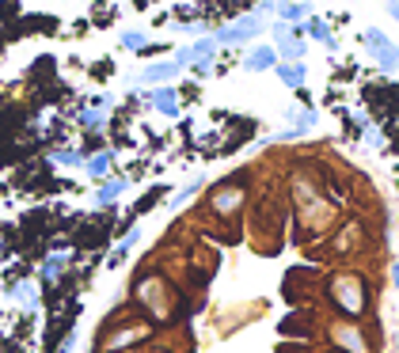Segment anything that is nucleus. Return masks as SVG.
Returning <instances> with one entry per match:
<instances>
[{
  "mask_svg": "<svg viewBox=\"0 0 399 353\" xmlns=\"http://www.w3.org/2000/svg\"><path fill=\"white\" fill-rule=\"evenodd\" d=\"M388 12H392V20L399 23V0H388Z\"/></svg>",
  "mask_w": 399,
  "mask_h": 353,
  "instance_id": "nucleus-27",
  "label": "nucleus"
},
{
  "mask_svg": "<svg viewBox=\"0 0 399 353\" xmlns=\"http://www.w3.org/2000/svg\"><path fill=\"white\" fill-rule=\"evenodd\" d=\"M255 12H259V15H263V20H270V15L277 12V0H263V4H259V8H255Z\"/></svg>",
  "mask_w": 399,
  "mask_h": 353,
  "instance_id": "nucleus-26",
  "label": "nucleus"
},
{
  "mask_svg": "<svg viewBox=\"0 0 399 353\" xmlns=\"http://www.w3.org/2000/svg\"><path fill=\"white\" fill-rule=\"evenodd\" d=\"M361 42H365V50L373 53V61L380 69H399V46L388 42V34L380 31V27H369V31L361 34Z\"/></svg>",
  "mask_w": 399,
  "mask_h": 353,
  "instance_id": "nucleus-4",
  "label": "nucleus"
},
{
  "mask_svg": "<svg viewBox=\"0 0 399 353\" xmlns=\"http://www.w3.org/2000/svg\"><path fill=\"white\" fill-rule=\"evenodd\" d=\"M8 296H12L15 304H23L27 312L39 308V289H34V281H15V285H8Z\"/></svg>",
  "mask_w": 399,
  "mask_h": 353,
  "instance_id": "nucleus-16",
  "label": "nucleus"
},
{
  "mask_svg": "<svg viewBox=\"0 0 399 353\" xmlns=\"http://www.w3.org/2000/svg\"><path fill=\"white\" fill-rule=\"evenodd\" d=\"M392 281L399 285V266H392Z\"/></svg>",
  "mask_w": 399,
  "mask_h": 353,
  "instance_id": "nucleus-28",
  "label": "nucleus"
},
{
  "mask_svg": "<svg viewBox=\"0 0 399 353\" xmlns=\"http://www.w3.org/2000/svg\"><path fill=\"white\" fill-rule=\"evenodd\" d=\"M289 122L301 129V133H308V129L320 122V118H315V110H289Z\"/></svg>",
  "mask_w": 399,
  "mask_h": 353,
  "instance_id": "nucleus-22",
  "label": "nucleus"
},
{
  "mask_svg": "<svg viewBox=\"0 0 399 353\" xmlns=\"http://www.w3.org/2000/svg\"><path fill=\"white\" fill-rule=\"evenodd\" d=\"M308 15H312V4H277V20L289 23V27L304 23Z\"/></svg>",
  "mask_w": 399,
  "mask_h": 353,
  "instance_id": "nucleus-19",
  "label": "nucleus"
},
{
  "mask_svg": "<svg viewBox=\"0 0 399 353\" xmlns=\"http://www.w3.org/2000/svg\"><path fill=\"white\" fill-rule=\"evenodd\" d=\"M304 31H308L312 39L323 46V50H331V53L339 50V39H335V34H331V27L323 23V20H315V15H308V20H304Z\"/></svg>",
  "mask_w": 399,
  "mask_h": 353,
  "instance_id": "nucleus-14",
  "label": "nucleus"
},
{
  "mask_svg": "<svg viewBox=\"0 0 399 353\" xmlns=\"http://www.w3.org/2000/svg\"><path fill=\"white\" fill-rule=\"evenodd\" d=\"M277 58L282 61H301L304 58V39L293 31V27L285 34H277Z\"/></svg>",
  "mask_w": 399,
  "mask_h": 353,
  "instance_id": "nucleus-11",
  "label": "nucleus"
},
{
  "mask_svg": "<svg viewBox=\"0 0 399 353\" xmlns=\"http://www.w3.org/2000/svg\"><path fill=\"white\" fill-rule=\"evenodd\" d=\"M175 76H179V65H175V61L168 58V61H152V65H145V69L133 76V84H145V88H156V84H171Z\"/></svg>",
  "mask_w": 399,
  "mask_h": 353,
  "instance_id": "nucleus-6",
  "label": "nucleus"
},
{
  "mask_svg": "<svg viewBox=\"0 0 399 353\" xmlns=\"http://www.w3.org/2000/svg\"><path fill=\"white\" fill-rule=\"evenodd\" d=\"M122 194H126V179H122V175H115V179H110V175H107V179H99V190H96V206H115V201L118 198H122Z\"/></svg>",
  "mask_w": 399,
  "mask_h": 353,
  "instance_id": "nucleus-10",
  "label": "nucleus"
},
{
  "mask_svg": "<svg viewBox=\"0 0 399 353\" xmlns=\"http://www.w3.org/2000/svg\"><path fill=\"white\" fill-rule=\"evenodd\" d=\"M148 107L160 110L164 118H179V91L168 88V84H156L152 95H148Z\"/></svg>",
  "mask_w": 399,
  "mask_h": 353,
  "instance_id": "nucleus-7",
  "label": "nucleus"
},
{
  "mask_svg": "<svg viewBox=\"0 0 399 353\" xmlns=\"http://www.w3.org/2000/svg\"><path fill=\"white\" fill-rule=\"evenodd\" d=\"M148 334H152V327H148V323H133V327L110 331L107 338H103V353H122V349H129V346H133V342L148 338Z\"/></svg>",
  "mask_w": 399,
  "mask_h": 353,
  "instance_id": "nucleus-5",
  "label": "nucleus"
},
{
  "mask_svg": "<svg viewBox=\"0 0 399 353\" xmlns=\"http://www.w3.org/2000/svg\"><path fill=\"white\" fill-rule=\"evenodd\" d=\"M263 31H266V20L259 12H247V15H240V20L217 27V34H213V39H217V46H240V42L259 39Z\"/></svg>",
  "mask_w": 399,
  "mask_h": 353,
  "instance_id": "nucleus-2",
  "label": "nucleus"
},
{
  "mask_svg": "<svg viewBox=\"0 0 399 353\" xmlns=\"http://www.w3.org/2000/svg\"><path fill=\"white\" fill-rule=\"evenodd\" d=\"M137 244H141V228H129L122 239H118V247H115V255H110V266H122L126 258H129V251H133Z\"/></svg>",
  "mask_w": 399,
  "mask_h": 353,
  "instance_id": "nucleus-18",
  "label": "nucleus"
},
{
  "mask_svg": "<svg viewBox=\"0 0 399 353\" xmlns=\"http://www.w3.org/2000/svg\"><path fill=\"white\" fill-rule=\"evenodd\" d=\"M65 266H69V255H65V251H61V255H50V258L42 262V270H39V281H42V285H53V281L61 277Z\"/></svg>",
  "mask_w": 399,
  "mask_h": 353,
  "instance_id": "nucleus-17",
  "label": "nucleus"
},
{
  "mask_svg": "<svg viewBox=\"0 0 399 353\" xmlns=\"http://www.w3.org/2000/svg\"><path fill=\"white\" fill-rule=\"evenodd\" d=\"M274 72H277V80H282L285 88H304V80H308V72H304L301 61H277Z\"/></svg>",
  "mask_w": 399,
  "mask_h": 353,
  "instance_id": "nucleus-13",
  "label": "nucleus"
},
{
  "mask_svg": "<svg viewBox=\"0 0 399 353\" xmlns=\"http://www.w3.org/2000/svg\"><path fill=\"white\" fill-rule=\"evenodd\" d=\"M274 65H277V50H270V46H255V50L244 58L247 72H266V69H274Z\"/></svg>",
  "mask_w": 399,
  "mask_h": 353,
  "instance_id": "nucleus-12",
  "label": "nucleus"
},
{
  "mask_svg": "<svg viewBox=\"0 0 399 353\" xmlns=\"http://www.w3.org/2000/svg\"><path fill=\"white\" fill-rule=\"evenodd\" d=\"M110 164H115V152H110V148H99V152H91L84 160V171L91 175V179H107Z\"/></svg>",
  "mask_w": 399,
  "mask_h": 353,
  "instance_id": "nucleus-15",
  "label": "nucleus"
},
{
  "mask_svg": "<svg viewBox=\"0 0 399 353\" xmlns=\"http://www.w3.org/2000/svg\"><path fill=\"white\" fill-rule=\"evenodd\" d=\"M80 126H88V129H103L107 126V110H80Z\"/></svg>",
  "mask_w": 399,
  "mask_h": 353,
  "instance_id": "nucleus-24",
  "label": "nucleus"
},
{
  "mask_svg": "<svg viewBox=\"0 0 399 353\" xmlns=\"http://www.w3.org/2000/svg\"><path fill=\"white\" fill-rule=\"evenodd\" d=\"M118 46H122V50H145V31H126L122 39H118Z\"/></svg>",
  "mask_w": 399,
  "mask_h": 353,
  "instance_id": "nucleus-25",
  "label": "nucleus"
},
{
  "mask_svg": "<svg viewBox=\"0 0 399 353\" xmlns=\"http://www.w3.org/2000/svg\"><path fill=\"white\" fill-rule=\"evenodd\" d=\"M244 194H247V190L240 187V182H225V187H217V190H213L209 206H213V213H232V209H240Z\"/></svg>",
  "mask_w": 399,
  "mask_h": 353,
  "instance_id": "nucleus-9",
  "label": "nucleus"
},
{
  "mask_svg": "<svg viewBox=\"0 0 399 353\" xmlns=\"http://www.w3.org/2000/svg\"><path fill=\"white\" fill-rule=\"evenodd\" d=\"M50 160H53V164H61V167H84L88 156L80 152V148H58V152H53Z\"/></svg>",
  "mask_w": 399,
  "mask_h": 353,
  "instance_id": "nucleus-21",
  "label": "nucleus"
},
{
  "mask_svg": "<svg viewBox=\"0 0 399 353\" xmlns=\"http://www.w3.org/2000/svg\"><path fill=\"white\" fill-rule=\"evenodd\" d=\"M331 338H335L346 353H369V346H365V334H361V331L354 327V323H335V327H331Z\"/></svg>",
  "mask_w": 399,
  "mask_h": 353,
  "instance_id": "nucleus-8",
  "label": "nucleus"
},
{
  "mask_svg": "<svg viewBox=\"0 0 399 353\" xmlns=\"http://www.w3.org/2000/svg\"><path fill=\"white\" fill-rule=\"evenodd\" d=\"M187 53H190V65H194V61H213V53H217V39H198V42H190Z\"/></svg>",
  "mask_w": 399,
  "mask_h": 353,
  "instance_id": "nucleus-20",
  "label": "nucleus"
},
{
  "mask_svg": "<svg viewBox=\"0 0 399 353\" xmlns=\"http://www.w3.org/2000/svg\"><path fill=\"white\" fill-rule=\"evenodd\" d=\"M137 300L152 315L171 312V293H168V285H164V277H141V281H137Z\"/></svg>",
  "mask_w": 399,
  "mask_h": 353,
  "instance_id": "nucleus-3",
  "label": "nucleus"
},
{
  "mask_svg": "<svg viewBox=\"0 0 399 353\" xmlns=\"http://www.w3.org/2000/svg\"><path fill=\"white\" fill-rule=\"evenodd\" d=\"M198 190H202V175H194V179L187 182V187H183V190H179V194H175V198H171V209H179L183 201H190V198H194V194H198Z\"/></svg>",
  "mask_w": 399,
  "mask_h": 353,
  "instance_id": "nucleus-23",
  "label": "nucleus"
},
{
  "mask_svg": "<svg viewBox=\"0 0 399 353\" xmlns=\"http://www.w3.org/2000/svg\"><path fill=\"white\" fill-rule=\"evenodd\" d=\"M327 293H331L335 308L346 315V319H361V315H365L369 293H365V281H361L358 274H335L327 281Z\"/></svg>",
  "mask_w": 399,
  "mask_h": 353,
  "instance_id": "nucleus-1",
  "label": "nucleus"
}]
</instances>
